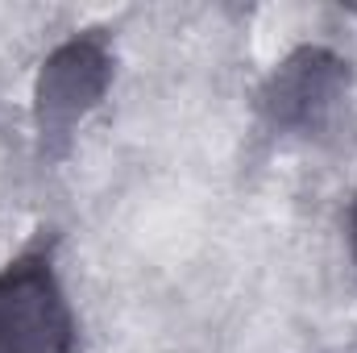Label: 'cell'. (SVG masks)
I'll return each instance as SVG.
<instances>
[{
    "instance_id": "1",
    "label": "cell",
    "mask_w": 357,
    "mask_h": 353,
    "mask_svg": "<svg viewBox=\"0 0 357 353\" xmlns=\"http://www.w3.org/2000/svg\"><path fill=\"white\" fill-rule=\"evenodd\" d=\"M112 84V50L100 29H84L54 46L33 84V129L42 158H63L75 129L96 112Z\"/></svg>"
},
{
    "instance_id": "2",
    "label": "cell",
    "mask_w": 357,
    "mask_h": 353,
    "mask_svg": "<svg viewBox=\"0 0 357 353\" xmlns=\"http://www.w3.org/2000/svg\"><path fill=\"white\" fill-rule=\"evenodd\" d=\"M75 312L46 246L0 270V353H75Z\"/></svg>"
},
{
    "instance_id": "3",
    "label": "cell",
    "mask_w": 357,
    "mask_h": 353,
    "mask_svg": "<svg viewBox=\"0 0 357 353\" xmlns=\"http://www.w3.org/2000/svg\"><path fill=\"white\" fill-rule=\"evenodd\" d=\"M354 88L349 63L328 46H299L291 50L258 91V108L274 133L316 137L333 125Z\"/></svg>"
},
{
    "instance_id": "4",
    "label": "cell",
    "mask_w": 357,
    "mask_h": 353,
    "mask_svg": "<svg viewBox=\"0 0 357 353\" xmlns=\"http://www.w3.org/2000/svg\"><path fill=\"white\" fill-rule=\"evenodd\" d=\"M349 229H354V250H357V191H354V208H349Z\"/></svg>"
}]
</instances>
